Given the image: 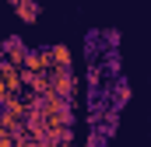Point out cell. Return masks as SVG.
Wrapping results in <instances>:
<instances>
[{
  "label": "cell",
  "mask_w": 151,
  "mask_h": 147,
  "mask_svg": "<svg viewBox=\"0 0 151 147\" xmlns=\"http://www.w3.org/2000/svg\"><path fill=\"white\" fill-rule=\"evenodd\" d=\"M0 84H4V91H7V95H25V77H21V67H14V63L0 60Z\"/></svg>",
  "instance_id": "cell-2"
},
{
  "label": "cell",
  "mask_w": 151,
  "mask_h": 147,
  "mask_svg": "<svg viewBox=\"0 0 151 147\" xmlns=\"http://www.w3.org/2000/svg\"><path fill=\"white\" fill-rule=\"evenodd\" d=\"M49 91L63 102L74 105V95H77V81H74V70H49Z\"/></svg>",
  "instance_id": "cell-1"
},
{
  "label": "cell",
  "mask_w": 151,
  "mask_h": 147,
  "mask_svg": "<svg viewBox=\"0 0 151 147\" xmlns=\"http://www.w3.org/2000/svg\"><path fill=\"white\" fill-rule=\"evenodd\" d=\"M0 56H4L7 63H14V67H25V60H28V46L14 35V39H7V42L0 46Z\"/></svg>",
  "instance_id": "cell-3"
},
{
  "label": "cell",
  "mask_w": 151,
  "mask_h": 147,
  "mask_svg": "<svg viewBox=\"0 0 151 147\" xmlns=\"http://www.w3.org/2000/svg\"><path fill=\"white\" fill-rule=\"evenodd\" d=\"M70 63H74V56L67 46H49V67L53 70H70Z\"/></svg>",
  "instance_id": "cell-5"
},
{
  "label": "cell",
  "mask_w": 151,
  "mask_h": 147,
  "mask_svg": "<svg viewBox=\"0 0 151 147\" xmlns=\"http://www.w3.org/2000/svg\"><path fill=\"white\" fill-rule=\"evenodd\" d=\"M25 74H49V49H35V53H28V60H25Z\"/></svg>",
  "instance_id": "cell-4"
},
{
  "label": "cell",
  "mask_w": 151,
  "mask_h": 147,
  "mask_svg": "<svg viewBox=\"0 0 151 147\" xmlns=\"http://www.w3.org/2000/svg\"><path fill=\"white\" fill-rule=\"evenodd\" d=\"M116 98H119V102H116V105H123V102H127V98H130V88H127V84H123V81H119V84H116Z\"/></svg>",
  "instance_id": "cell-7"
},
{
  "label": "cell",
  "mask_w": 151,
  "mask_h": 147,
  "mask_svg": "<svg viewBox=\"0 0 151 147\" xmlns=\"http://www.w3.org/2000/svg\"><path fill=\"white\" fill-rule=\"evenodd\" d=\"M106 133H109V137L116 133V112H113V109L106 112Z\"/></svg>",
  "instance_id": "cell-8"
},
{
  "label": "cell",
  "mask_w": 151,
  "mask_h": 147,
  "mask_svg": "<svg viewBox=\"0 0 151 147\" xmlns=\"http://www.w3.org/2000/svg\"><path fill=\"white\" fill-rule=\"evenodd\" d=\"M11 4H14V11H18L21 21H28V25L39 21V4H35V0H11Z\"/></svg>",
  "instance_id": "cell-6"
},
{
  "label": "cell",
  "mask_w": 151,
  "mask_h": 147,
  "mask_svg": "<svg viewBox=\"0 0 151 147\" xmlns=\"http://www.w3.org/2000/svg\"><path fill=\"white\" fill-rule=\"evenodd\" d=\"M0 116H4V102H0Z\"/></svg>",
  "instance_id": "cell-9"
}]
</instances>
